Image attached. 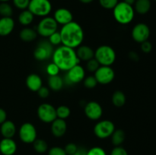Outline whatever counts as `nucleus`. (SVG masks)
I'll return each mask as SVG.
<instances>
[{"label": "nucleus", "mask_w": 156, "mask_h": 155, "mask_svg": "<svg viewBox=\"0 0 156 155\" xmlns=\"http://www.w3.org/2000/svg\"><path fill=\"white\" fill-rule=\"evenodd\" d=\"M59 33L62 45L73 49L78 48L82 45L85 37L82 26L73 21L62 26Z\"/></svg>", "instance_id": "obj_1"}, {"label": "nucleus", "mask_w": 156, "mask_h": 155, "mask_svg": "<svg viewBox=\"0 0 156 155\" xmlns=\"http://www.w3.org/2000/svg\"><path fill=\"white\" fill-rule=\"evenodd\" d=\"M52 60L53 63L57 65L59 70L65 71H69L75 65L79 64L80 62L75 49L63 45L54 50L52 56Z\"/></svg>", "instance_id": "obj_2"}, {"label": "nucleus", "mask_w": 156, "mask_h": 155, "mask_svg": "<svg viewBox=\"0 0 156 155\" xmlns=\"http://www.w3.org/2000/svg\"><path fill=\"white\" fill-rule=\"evenodd\" d=\"M114 19L117 23L122 25H126L133 20L135 16V10L133 5L124 2H119L113 9Z\"/></svg>", "instance_id": "obj_3"}, {"label": "nucleus", "mask_w": 156, "mask_h": 155, "mask_svg": "<svg viewBox=\"0 0 156 155\" xmlns=\"http://www.w3.org/2000/svg\"><path fill=\"white\" fill-rule=\"evenodd\" d=\"M116 52L108 45H102L94 51V59L101 65L111 66L116 61Z\"/></svg>", "instance_id": "obj_4"}, {"label": "nucleus", "mask_w": 156, "mask_h": 155, "mask_svg": "<svg viewBox=\"0 0 156 155\" xmlns=\"http://www.w3.org/2000/svg\"><path fill=\"white\" fill-rule=\"evenodd\" d=\"M29 11L34 16L47 17L52 11V4L50 0H30Z\"/></svg>", "instance_id": "obj_5"}, {"label": "nucleus", "mask_w": 156, "mask_h": 155, "mask_svg": "<svg viewBox=\"0 0 156 155\" xmlns=\"http://www.w3.org/2000/svg\"><path fill=\"white\" fill-rule=\"evenodd\" d=\"M58 24L52 17H44L40 21L37 27V33L41 36L48 38L50 35L57 31Z\"/></svg>", "instance_id": "obj_6"}, {"label": "nucleus", "mask_w": 156, "mask_h": 155, "mask_svg": "<svg viewBox=\"0 0 156 155\" xmlns=\"http://www.w3.org/2000/svg\"><path fill=\"white\" fill-rule=\"evenodd\" d=\"M53 50V46L47 40L40 41L37 45L34 51V57L37 61H46L52 58Z\"/></svg>", "instance_id": "obj_7"}, {"label": "nucleus", "mask_w": 156, "mask_h": 155, "mask_svg": "<svg viewBox=\"0 0 156 155\" xmlns=\"http://www.w3.org/2000/svg\"><path fill=\"white\" fill-rule=\"evenodd\" d=\"M85 69L82 65L78 64L66 71V74L63 78L64 84L69 86L76 84L82 82L85 78Z\"/></svg>", "instance_id": "obj_8"}, {"label": "nucleus", "mask_w": 156, "mask_h": 155, "mask_svg": "<svg viewBox=\"0 0 156 155\" xmlns=\"http://www.w3.org/2000/svg\"><path fill=\"white\" fill-rule=\"evenodd\" d=\"M115 131V125L111 120L105 119L98 122L94 127V133L100 139L111 137Z\"/></svg>", "instance_id": "obj_9"}, {"label": "nucleus", "mask_w": 156, "mask_h": 155, "mask_svg": "<svg viewBox=\"0 0 156 155\" xmlns=\"http://www.w3.org/2000/svg\"><path fill=\"white\" fill-rule=\"evenodd\" d=\"M37 116L44 123H52L56 118V108L50 103H42L37 108Z\"/></svg>", "instance_id": "obj_10"}, {"label": "nucleus", "mask_w": 156, "mask_h": 155, "mask_svg": "<svg viewBox=\"0 0 156 155\" xmlns=\"http://www.w3.org/2000/svg\"><path fill=\"white\" fill-rule=\"evenodd\" d=\"M18 135L21 141L26 144H32L37 139V132L35 126L30 122L22 124L18 131Z\"/></svg>", "instance_id": "obj_11"}, {"label": "nucleus", "mask_w": 156, "mask_h": 155, "mask_svg": "<svg viewBox=\"0 0 156 155\" xmlns=\"http://www.w3.org/2000/svg\"><path fill=\"white\" fill-rule=\"evenodd\" d=\"M94 78L97 80L98 84L102 85L109 84L114 81L115 78L114 70L111 66L101 65L97 71L94 72Z\"/></svg>", "instance_id": "obj_12"}, {"label": "nucleus", "mask_w": 156, "mask_h": 155, "mask_svg": "<svg viewBox=\"0 0 156 155\" xmlns=\"http://www.w3.org/2000/svg\"><path fill=\"white\" fill-rule=\"evenodd\" d=\"M150 36V29L147 24L139 23L136 24L132 30V37L136 43H142L148 40Z\"/></svg>", "instance_id": "obj_13"}, {"label": "nucleus", "mask_w": 156, "mask_h": 155, "mask_svg": "<svg viewBox=\"0 0 156 155\" xmlns=\"http://www.w3.org/2000/svg\"><path fill=\"white\" fill-rule=\"evenodd\" d=\"M85 115L89 119L96 121L101 118L103 114V109L99 103L96 101H90L85 104L84 108Z\"/></svg>", "instance_id": "obj_14"}, {"label": "nucleus", "mask_w": 156, "mask_h": 155, "mask_svg": "<svg viewBox=\"0 0 156 155\" xmlns=\"http://www.w3.org/2000/svg\"><path fill=\"white\" fill-rule=\"evenodd\" d=\"M53 18L58 24L63 26L73 21V15L69 9L66 8H59L55 11Z\"/></svg>", "instance_id": "obj_15"}, {"label": "nucleus", "mask_w": 156, "mask_h": 155, "mask_svg": "<svg viewBox=\"0 0 156 155\" xmlns=\"http://www.w3.org/2000/svg\"><path fill=\"white\" fill-rule=\"evenodd\" d=\"M17 150V144L12 138H4L0 141V152L3 155H13Z\"/></svg>", "instance_id": "obj_16"}, {"label": "nucleus", "mask_w": 156, "mask_h": 155, "mask_svg": "<svg viewBox=\"0 0 156 155\" xmlns=\"http://www.w3.org/2000/svg\"><path fill=\"white\" fill-rule=\"evenodd\" d=\"M51 132L53 136L56 138L62 137L66 134L67 130V123L64 119L56 118L51 123Z\"/></svg>", "instance_id": "obj_17"}, {"label": "nucleus", "mask_w": 156, "mask_h": 155, "mask_svg": "<svg viewBox=\"0 0 156 155\" xmlns=\"http://www.w3.org/2000/svg\"><path fill=\"white\" fill-rule=\"evenodd\" d=\"M15 28V21L12 17H2L0 18V36H6Z\"/></svg>", "instance_id": "obj_18"}, {"label": "nucleus", "mask_w": 156, "mask_h": 155, "mask_svg": "<svg viewBox=\"0 0 156 155\" xmlns=\"http://www.w3.org/2000/svg\"><path fill=\"white\" fill-rule=\"evenodd\" d=\"M26 86L30 91L37 92L38 90L43 86V81L41 76L37 74H30L26 78Z\"/></svg>", "instance_id": "obj_19"}, {"label": "nucleus", "mask_w": 156, "mask_h": 155, "mask_svg": "<svg viewBox=\"0 0 156 155\" xmlns=\"http://www.w3.org/2000/svg\"><path fill=\"white\" fill-rule=\"evenodd\" d=\"M0 132L3 138H12L16 133V126L11 120H6L0 127Z\"/></svg>", "instance_id": "obj_20"}, {"label": "nucleus", "mask_w": 156, "mask_h": 155, "mask_svg": "<svg viewBox=\"0 0 156 155\" xmlns=\"http://www.w3.org/2000/svg\"><path fill=\"white\" fill-rule=\"evenodd\" d=\"M76 55L79 60L88 62L90 59L94 58V51L90 46L86 45H81L76 50Z\"/></svg>", "instance_id": "obj_21"}, {"label": "nucleus", "mask_w": 156, "mask_h": 155, "mask_svg": "<svg viewBox=\"0 0 156 155\" xmlns=\"http://www.w3.org/2000/svg\"><path fill=\"white\" fill-rule=\"evenodd\" d=\"M134 10L140 15H146L151 9L150 0H136L134 3Z\"/></svg>", "instance_id": "obj_22"}, {"label": "nucleus", "mask_w": 156, "mask_h": 155, "mask_svg": "<svg viewBox=\"0 0 156 155\" xmlns=\"http://www.w3.org/2000/svg\"><path fill=\"white\" fill-rule=\"evenodd\" d=\"M37 36V33L30 27H24L20 31V39L26 43H30L34 40Z\"/></svg>", "instance_id": "obj_23"}, {"label": "nucleus", "mask_w": 156, "mask_h": 155, "mask_svg": "<svg viewBox=\"0 0 156 155\" xmlns=\"http://www.w3.org/2000/svg\"><path fill=\"white\" fill-rule=\"evenodd\" d=\"M64 85L63 78L58 75L49 76L48 78V86L50 89L53 91H59L62 90Z\"/></svg>", "instance_id": "obj_24"}, {"label": "nucleus", "mask_w": 156, "mask_h": 155, "mask_svg": "<svg viewBox=\"0 0 156 155\" xmlns=\"http://www.w3.org/2000/svg\"><path fill=\"white\" fill-rule=\"evenodd\" d=\"M34 15L28 10H23L18 15V22L23 26H28L33 22Z\"/></svg>", "instance_id": "obj_25"}, {"label": "nucleus", "mask_w": 156, "mask_h": 155, "mask_svg": "<svg viewBox=\"0 0 156 155\" xmlns=\"http://www.w3.org/2000/svg\"><path fill=\"white\" fill-rule=\"evenodd\" d=\"M126 95L124 94V93L120 91H115L111 97L112 103L116 107H122L123 106H124V104L126 103Z\"/></svg>", "instance_id": "obj_26"}, {"label": "nucleus", "mask_w": 156, "mask_h": 155, "mask_svg": "<svg viewBox=\"0 0 156 155\" xmlns=\"http://www.w3.org/2000/svg\"><path fill=\"white\" fill-rule=\"evenodd\" d=\"M111 137V142L116 147V146H120V144H123L126 138V134L122 129H117V130L115 129Z\"/></svg>", "instance_id": "obj_27"}, {"label": "nucleus", "mask_w": 156, "mask_h": 155, "mask_svg": "<svg viewBox=\"0 0 156 155\" xmlns=\"http://www.w3.org/2000/svg\"><path fill=\"white\" fill-rule=\"evenodd\" d=\"M32 144H33V147L35 151L39 153H44L48 150V144L47 141L43 139L37 138Z\"/></svg>", "instance_id": "obj_28"}, {"label": "nucleus", "mask_w": 156, "mask_h": 155, "mask_svg": "<svg viewBox=\"0 0 156 155\" xmlns=\"http://www.w3.org/2000/svg\"><path fill=\"white\" fill-rule=\"evenodd\" d=\"M56 116L57 118L61 119H64L68 118L71 114V110H70L69 107L65 105H62V106H58L56 109Z\"/></svg>", "instance_id": "obj_29"}, {"label": "nucleus", "mask_w": 156, "mask_h": 155, "mask_svg": "<svg viewBox=\"0 0 156 155\" xmlns=\"http://www.w3.org/2000/svg\"><path fill=\"white\" fill-rule=\"evenodd\" d=\"M13 15V9L8 2L0 3V15L2 17H12Z\"/></svg>", "instance_id": "obj_30"}, {"label": "nucleus", "mask_w": 156, "mask_h": 155, "mask_svg": "<svg viewBox=\"0 0 156 155\" xmlns=\"http://www.w3.org/2000/svg\"><path fill=\"white\" fill-rule=\"evenodd\" d=\"M99 4L104 8L105 9H108V10H111V9H114L119 2L118 0H98Z\"/></svg>", "instance_id": "obj_31"}, {"label": "nucleus", "mask_w": 156, "mask_h": 155, "mask_svg": "<svg viewBox=\"0 0 156 155\" xmlns=\"http://www.w3.org/2000/svg\"><path fill=\"white\" fill-rule=\"evenodd\" d=\"M84 85L86 88L88 89H92L94 88L98 84V81L96 80V78H94V76H88V77L85 78H84Z\"/></svg>", "instance_id": "obj_32"}, {"label": "nucleus", "mask_w": 156, "mask_h": 155, "mask_svg": "<svg viewBox=\"0 0 156 155\" xmlns=\"http://www.w3.org/2000/svg\"><path fill=\"white\" fill-rule=\"evenodd\" d=\"M59 68H58L57 65L55 63H53V62L51 63H49L47 65V68H46V71L48 74L49 76H54V75H58L59 72Z\"/></svg>", "instance_id": "obj_33"}, {"label": "nucleus", "mask_w": 156, "mask_h": 155, "mask_svg": "<svg viewBox=\"0 0 156 155\" xmlns=\"http://www.w3.org/2000/svg\"><path fill=\"white\" fill-rule=\"evenodd\" d=\"M101 65L99 64V62H98L94 58L88 60L86 64L87 70H88V71H91V72H95L98 70V68Z\"/></svg>", "instance_id": "obj_34"}, {"label": "nucleus", "mask_w": 156, "mask_h": 155, "mask_svg": "<svg viewBox=\"0 0 156 155\" xmlns=\"http://www.w3.org/2000/svg\"><path fill=\"white\" fill-rule=\"evenodd\" d=\"M48 41L53 46H58L60 43H62V41H61V36L59 32L56 31L55 32V33H53L52 35H50L48 37Z\"/></svg>", "instance_id": "obj_35"}, {"label": "nucleus", "mask_w": 156, "mask_h": 155, "mask_svg": "<svg viewBox=\"0 0 156 155\" xmlns=\"http://www.w3.org/2000/svg\"><path fill=\"white\" fill-rule=\"evenodd\" d=\"M13 4L17 9L20 10H25L27 9L30 3V0H12Z\"/></svg>", "instance_id": "obj_36"}, {"label": "nucleus", "mask_w": 156, "mask_h": 155, "mask_svg": "<svg viewBox=\"0 0 156 155\" xmlns=\"http://www.w3.org/2000/svg\"><path fill=\"white\" fill-rule=\"evenodd\" d=\"M78 148L79 147H78V146L76 144H74V143H69V144L66 145L64 150H65L67 155H74L76 153V151H77Z\"/></svg>", "instance_id": "obj_37"}, {"label": "nucleus", "mask_w": 156, "mask_h": 155, "mask_svg": "<svg viewBox=\"0 0 156 155\" xmlns=\"http://www.w3.org/2000/svg\"><path fill=\"white\" fill-rule=\"evenodd\" d=\"M87 155H107V153L102 147H94L87 151Z\"/></svg>", "instance_id": "obj_38"}, {"label": "nucleus", "mask_w": 156, "mask_h": 155, "mask_svg": "<svg viewBox=\"0 0 156 155\" xmlns=\"http://www.w3.org/2000/svg\"><path fill=\"white\" fill-rule=\"evenodd\" d=\"M48 155H67L64 148L60 147H53L49 150Z\"/></svg>", "instance_id": "obj_39"}, {"label": "nucleus", "mask_w": 156, "mask_h": 155, "mask_svg": "<svg viewBox=\"0 0 156 155\" xmlns=\"http://www.w3.org/2000/svg\"><path fill=\"white\" fill-rule=\"evenodd\" d=\"M111 155H128L127 151L125 148L120 146H116L111 152Z\"/></svg>", "instance_id": "obj_40"}, {"label": "nucleus", "mask_w": 156, "mask_h": 155, "mask_svg": "<svg viewBox=\"0 0 156 155\" xmlns=\"http://www.w3.org/2000/svg\"><path fill=\"white\" fill-rule=\"evenodd\" d=\"M38 96L42 99H46L49 97L50 95V90L47 88V87L42 86L39 90L37 91Z\"/></svg>", "instance_id": "obj_41"}, {"label": "nucleus", "mask_w": 156, "mask_h": 155, "mask_svg": "<svg viewBox=\"0 0 156 155\" xmlns=\"http://www.w3.org/2000/svg\"><path fill=\"white\" fill-rule=\"evenodd\" d=\"M141 50L144 53H149L152 50V44L149 41H145L141 43Z\"/></svg>", "instance_id": "obj_42"}, {"label": "nucleus", "mask_w": 156, "mask_h": 155, "mask_svg": "<svg viewBox=\"0 0 156 155\" xmlns=\"http://www.w3.org/2000/svg\"><path fill=\"white\" fill-rule=\"evenodd\" d=\"M6 120H7V113L5 110L2 108H0V125L2 124Z\"/></svg>", "instance_id": "obj_43"}, {"label": "nucleus", "mask_w": 156, "mask_h": 155, "mask_svg": "<svg viewBox=\"0 0 156 155\" xmlns=\"http://www.w3.org/2000/svg\"><path fill=\"white\" fill-rule=\"evenodd\" d=\"M129 58H130V59H132V60H133V61H138L139 59H140L138 54H137L136 52H133V51L129 53Z\"/></svg>", "instance_id": "obj_44"}, {"label": "nucleus", "mask_w": 156, "mask_h": 155, "mask_svg": "<svg viewBox=\"0 0 156 155\" xmlns=\"http://www.w3.org/2000/svg\"><path fill=\"white\" fill-rule=\"evenodd\" d=\"M87 151L88 150L84 148H78L77 151L74 155H87Z\"/></svg>", "instance_id": "obj_45"}, {"label": "nucleus", "mask_w": 156, "mask_h": 155, "mask_svg": "<svg viewBox=\"0 0 156 155\" xmlns=\"http://www.w3.org/2000/svg\"><path fill=\"white\" fill-rule=\"evenodd\" d=\"M123 2L127 3V4L130 5H134V3H135L136 0H123Z\"/></svg>", "instance_id": "obj_46"}, {"label": "nucleus", "mask_w": 156, "mask_h": 155, "mask_svg": "<svg viewBox=\"0 0 156 155\" xmlns=\"http://www.w3.org/2000/svg\"><path fill=\"white\" fill-rule=\"evenodd\" d=\"M80 2L83 3V4H89V3L92 2L94 0H79Z\"/></svg>", "instance_id": "obj_47"}, {"label": "nucleus", "mask_w": 156, "mask_h": 155, "mask_svg": "<svg viewBox=\"0 0 156 155\" xmlns=\"http://www.w3.org/2000/svg\"><path fill=\"white\" fill-rule=\"evenodd\" d=\"M9 0H0V2H9Z\"/></svg>", "instance_id": "obj_48"}, {"label": "nucleus", "mask_w": 156, "mask_h": 155, "mask_svg": "<svg viewBox=\"0 0 156 155\" xmlns=\"http://www.w3.org/2000/svg\"><path fill=\"white\" fill-rule=\"evenodd\" d=\"M155 1H156V0H155Z\"/></svg>", "instance_id": "obj_49"}]
</instances>
